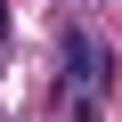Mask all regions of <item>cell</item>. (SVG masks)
Listing matches in <instances>:
<instances>
[{"mask_svg":"<svg viewBox=\"0 0 122 122\" xmlns=\"http://www.w3.org/2000/svg\"><path fill=\"white\" fill-rule=\"evenodd\" d=\"M0 41H8V0H0Z\"/></svg>","mask_w":122,"mask_h":122,"instance_id":"1","label":"cell"}]
</instances>
